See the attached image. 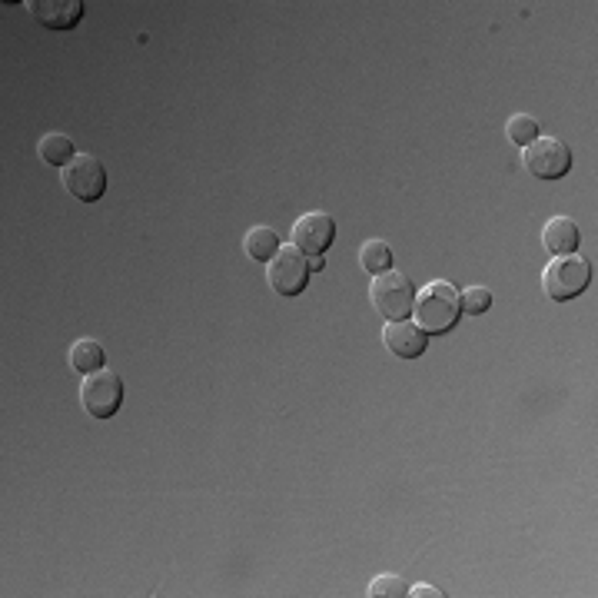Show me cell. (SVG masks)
<instances>
[{"label": "cell", "instance_id": "1", "mask_svg": "<svg viewBox=\"0 0 598 598\" xmlns=\"http://www.w3.org/2000/svg\"><path fill=\"white\" fill-rule=\"evenodd\" d=\"M462 313V299L459 290L446 280H432L416 293V303H412V316H416V326L426 336H442L449 333L452 326L459 323Z\"/></svg>", "mask_w": 598, "mask_h": 598}, {"label": "cell", "instance_id": "2", "mask_svg": "<svg viewBox=\"0 0 598 598\" xmlns=\"http://www.w3.org/2000/svg\"><path fill=\"white\" fill-rule=\"evenodd\" d=\"M589 283H592V266H589V260H582V256H575V253L555 256L542 273V290L549 299H555V303L575 299L579 293H585Z\"/></svg>", "mask_w": 598, "mask_h": 598}, {"label": "cell", "instance_id": "3", "mask_svg": "<svg viewBox=\"0 0 598 598\" xmlns=\"http://www.w3.org/2000/svg\"><path fill=\"white\" fill-rule=\"evenodd\" d=\"M369 299H373L379 316H386L389 323H396V319H409L412 303H416V286L409 283V276L389 270V273L373 276V283H369Z\"/></svg>", "mask_w": 598, "mask_h": 598}, {"label": "cell", "instance_id": "4", "mask_svg": "<svg viewBox=\"0 0 598 598\" xmlns=\"http://www.w3.org/2000/svg\"><path fill=\"white\" fill-rule=\"evenodd\" d=\"M522 167L539 180H559L572 170V150L565 140L539 133L529 147H522Z\"/></svg>", "mask_w": 598, "mask_h": 598}, {"label": "cell", "instance_id": "5", "mask_svg": "<svg viewBox=\"0 0 598 598\" xmlns=\"http://www.w3.org/2000/svg\"><path fill=\"white\" fill-rule=\"evenodd\" d=\"M309 276V256L299 253V246H280V253L266 263V280L280 296H299L306 290Z\"/></svg>", "mask_w": 598, "mask_h": 598}, {"label": "cell", "instance_id": "6", "mask_svg": "<svg viewBox=\"0 0 598 598\" xmlns=\"http://www.w3.org/2000/svg\"><path fill=\"white\" fill-rule=\"evenodd\" d=\"M60 180H64L70 197L84 203H94L107 193V170H103V163L94 153H77V157L60 170Z\"/></svg>", "mask_w": 598, "mask_h": 598}, {"label": "cell", "instance_id": "7", "mask_svg": "<svg viewBox=\"0 0 598 598\" xmlns=\"http://www.w3.org/2000/svg\"><path fill=\"white\" fill-rule=\"evenodd\" d=\"M123 402V379L110 369H97V373L84 376L80 383V406H84L94 419L117 416Z\"/></svg>", "mask_w": 598, "mask_h": 598}, {"label": "cell", "instance_id": "8", "mask_svg": "<svg viewBox=\"0 0 598 598\" xmlns=\"http://www.w3.org/2000/svg\"><path fill=\"white\" fill-rule=\"evenodd\" d=\"M336 240V220L323 210L303 213L293 223V246L306 256H326V250Z\"/></svg>", "mask_w": 598, "mask_h": 598}, {"label": "cell", "instance_id": "9", "mask_svg": "<svg viewBox=\"0 0 598 598\" xmlns=\"http://www.w3.org/2000/svg\"><path fill=\"white\" fill-rule=\"evenodd\" d=\"M426 343L429 336L416 323H409V319H396V323H386L383 329V346L399 359H419L426 353Z\"/></svg>", "mask_w": 598, "mask_h": 598}, {"label": "cell", "instance_id": "10", "mask_svg": "<svg viewBox=\"0 0 598 598\" xmlns=\"http://www.w3.org/2000/svg\"><path fill=\"white\" fill-rule=\"evenodd\" d=\"M24 7L50 30H70L84 17V4L80 0H27Z\"/></svg>", "mask_w": 598, "mask_h": 598}, {"label": "cell", "instance_id": "11", "mask_svg": "<svg viewBox=\"0 0 598 598\" xmlns=\"http://www.w3.org/2000/svg\"><path fill=\"white\" fill-rule=\"evenodd\" d=\"M542 243H545V250L555 256L575 253V246H579V226H575L569 216H552L542 230Z\"/></svg>", "mask_w": 598, "mask_h": 598}, {"label": "cell", "instance_id": "12", "mask_svg": "<svg viewBox=\"0 0 598 598\" xmlns=\"http://www.w3.org/2000/svg\"><path fill=\"white\" fill-rule=\"evenodd\" d=\"M37 153H40V160H44V163H50V167H60V170H64L67 163L77 157L74 140H70L67 133H60V130L44 133L40 143H37Z\"/></svg>", "mask_w": 598, "mask_h": 598}, {"label": "cell", "instance_id": "13", "mask_svg": "<svg viewBox=\"0 0 598 598\" xmlns=\"http://www.w3.org/2000/svg\"><path fill=\"white\" fill-rule=\"evenodd\" d=\"M280 246L283 243L273 226H253V230H246V236H243V250L260 263H270L273 256L280 253Z\"/></svg>", "mask_w": 598, "mask_h": 598}, {"label": "cell", "instance_id": "14", "mask_svg": "<svg viewBox=\"0 0 598 598\" xmlns=\"http://www.w3.org/2000/svg\"><path fill=\"white\" fill-rule=\"evenodd\" d=\"M103 359H107V353H103L97 339H77V343L70 346V366H74L80 376H90L97 373V369H103Z\"/></svg>", "mask_w": 598, "mask_h": 598}, {"label": "cell", "instance_id": "15", "mask_svg": "<svg viewBox=\"0 0 598 598\" xmlns=\"http://www.w3.org/2000/svg\"><path fill=\"white\" fill-rule=\"evenodd\" d=\"M359 266L373 276L393 270V250H389V243L386 240H366L363 250H359Z\"/></svg>", "mask_w": 598, "mask_h": 598}, {"label": "cell", "instance_id": "16", "mask_svg": "<svg viewBox=\"0 0 598 598\" xmlns=\"http://www.w3.org/2000/svg\"><path fill=\"white\" fill-rule=\"evenodd\" d=\"M539 120L532 113H515V117L505 123V137H509L515 147H529V143L539 137Z\"/></svg>", "mask_w": 598, "mask_h": 598}, {"label": "cell", "instance_id": "17", "mask_svg": "<svg viewBox=\"0 0 598 598\" xmlns=\"http://www.w3.org/2000/svg\"><path fill=\"white\" fill-rule=\"evenodd\" d=\"M366 595L369 598H406L409 585H406V579H399V575H376V579L369 582Z\"/></svg>", "mask_w": 598, "mask_h": 598}, {"label": "cell", "instance_id": "18", "mask_svg": "<svg viewBox=\"0 0 598 598\" xmlns=\"http://www.w3.org/2000/svg\"><path fill=\"white\" fill-rule=\"evenodd\" d=\"M459 299H462V313L469 316H482L492 306V293L486 286H466V290L459 293Z\"/></svg>", "mask_w": 598, "mask_h": 598}, {"label": "cell", "instance_id": "19", "mask_svg": "<svg viewBox=\"0 0 598 598\" xmlns=\"http://www.w3.org/2000/svg\"><path fill=\"white\" fill-rule=\"evenodd\" d=\"M409 595H416V598H442V592L436 589V585H412Z\"/></svg>", "mask_w": 598, "mask_h": 598}, {"label": "cell", "instance_id": "20", "mask_svg": "<svg viewBox=\"0 0 598 598\" xmlns=\"http://www.w3.org/2000/svg\"><path fill=\"white\" fill-rule=\"evenodd\" d=\"M323 263H326L323 256H309V270H313V273H316V270H323Z\"/></svg>", "mask_w": 598, "mask_h": 598}]
</instances>
